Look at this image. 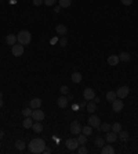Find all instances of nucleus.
Wrapping results in <instances>:
<instances>
[{
  "label": "nucleus",
  "mask_w": 138,
  "mask_h": 154,
  "mask_svg": "<svg viewBox=\"0 0 138 154\" xmlns=\"http://www.w3.org/2000/svg\"><path fill=\"white\" fill-rule=\"evenodd\" d=\"M28 148L31 153H35V154H40L43 153V150L46 148V142L40 137H36V139H32L28 144Z\"/></svg>",
  "instance_id": "nucleus-1"
},
{
  "label": "nucleus",
  "mask_w": 138,
  "mask_h": 154,
  "mask_svg": "<svg viewBox=\"0 0 138 154\" xmlns=\"http://www.w3.org/2000/svg\"><path fill=\"white\" fill-rule=\"evenodd\" d=\"M17 39H18V43L19 45H29L32 40V35L29 31H21V32L17 35Z\"/></svg>",
  "instance_id": "nucleus-2"
},
{
  "label": "nucleus",
  "mask_w": 138,
  "mask_h": 154,
  "mask_svg": "<svg viewBox=\"0 0 138 154\" xmlns=\"http://www.w3.org/2000/svg\"><path fill=\"white\" fill-rule=\"evenodd\" d=\"M88 125L91 126V128H100V125H101V119H100V117H97V115H90L88 117Z\"/></svg>",
  "instance_id": "nucleus-3"
},
{
  "label": "nucleus",
  "mask_w": 138,
  "mask_h": 154,
  "mask_svg": "<svg viewBox=\"0 0 138 154\" xmlns=\"http://www.w3.org/2000/svg\"><path fill=\"white\" fill-rule=\"evenodd\" d=\"M83 97H84V100H86V102H91V100H94V97H95L94 89H91V88H86L84 92H83Z\"/></svg>",
  "instance_id": "nucleus-4"
},
{
  "label": "nucleus",
  "mask_w": 138,
  "mask_h": 154,
  "mask_svg": "<svg viewBox=\"0 0 138 154\" xmlns=\"http://www.w3.org/2000/svg\"><path fill=\"white\" fill-rule=\"evenodd\" d=\"M123 107H124V103L122 102V99H119V97L112 102V110L115 113H120L123 110Z\"/></svg>",
  "instance_id": "nucleus-5"
},
{
  "label": "nucleus",
  "mask_w": 138,
  "mask_h": 154,
  "mask_svg": "<svg viewBox=\"0 0 138 154\" xmlns=\"http://www.w3.org/2000/svg\"><path fill=\"white\" fill-rule=\"evenodd\" d=\"M11 53H13V56H15V57L22 56L24 54V46L19 45V43H15L14 46H11Z\"/></svg>",
  "instance_id": "nucleus-6"
},
{
  "label": "nucleus",
  "mask_w": 138,
  "mask_h": 154,
  "mask_svg": "<svg viewBox=\"0 0 138 154\" xmlns=\"http://www.w3.org/2000/svg\"><path fill=\"white\" fill-rule=\"evenodd\" d=\"M128 93H130V89H128V86H120L119 89L116 90V95L119 99H126V97L128 96Z\"/></svg>",
  "instance_id": "nucleus-7"
},
{
  "label": "nucleus",
  "mask_w": 138,
  "mask_h": 154,
  "mask_svg": "<svg viewBox=\"0 0 138 154\" xmlns=\"http://www.w3.org/2000/svg\"><path fill=\"white\" fill-rule=\"evenodd\" d=\"M82 125H80V122L77 121H73L70 124V133H73V135H79V133H82Z\"/></svg>",
  "instance_id": "nucleus-8"
},
{
  "label": "nucleus",
  "mask_w": 138,
  "mask_h": 154,
  "mask_svg": "<svg viewBox=\"0 0 138 154\" xmlns=\"http://www.w3.org/2000/svg\"><path fill=\"white\" fill-rule=\"evenodd\" d=\"M32 118H33V121H43L44 119V113L42 111L40 108H36L32 111Z\"/></svg>",
  "instance_id": "nucleus-9"
},
{
  "label": "nucleus",
  "mask_w": 138,
  "mask_h": 154,
  "mask_svg": "<svg viewBox=\"0 0 138 154\" xmlns=\"http://www.w3.org/2000/svg\"><path fill=\"white\" fill-rule=\"evenodd\" d=\"M66 147H68V150H70V151L77 150V147H79V142H77V139H75V137L68 139V140H66Z\"/></svg>",
  "instance_id": "nucleus-10"
},
{
  "label": "nucleus",
  "mask_w": 138,
  "mask_h": 154,
  "mask_svg": "<svg viewBox=\"0 0 138 154\" xmlns=\"http://www.w3.org/2000/svg\"><path fill=\"white\" fill-rule=\"evenodd\" d=\"M118 139H119V136H118V133H116V132H113V131L107 132V137H105V140H107L108 143H115Z\"/></svg>",
  "instance_id": "nucleus-11"
},
{
  "label": "nucleus",
  "mask_w": 138,
  "mask_h": 154,
  "mask_svg": "<svg viewBox=\"0 0 138 154\" xmlns=\"http://www.w3.org/2000/svg\"><path fill=\"white\" fill-rule=\"evenodd\" d=\"M40 106H42V100L39 99V97H35V99H32L31 103H29V107L33 110L36 108H40Z\"/></svg>",
  "instance_id": "nucleus-12"
},
{
  "label": "nucleus",
  "mask_w": 138,
  "mask_h": 154,
  "mask_svg": "<svg viewBox=\"0 0 138 154\" xmlns=\"http://www.w3.org/2000/svg\"><path fill=\"white\" fill-rule=\"evenodd\" d=\"M55 32L58 33V35H61V36H65V35L68 33V28L65 25H62V24H59V25L55 26Z\"/></svg>",
  "instance_id": "nucleus-13"
},
{
  "label": "nucleus",
  "mask_w": 138,
  "mask_h": 154,
  "mask_svg": "<svg viewBox=\"0 0 138 154\" xmlns=\"http://www.w3.org/2000/svg\"><path fill=\"white\" fill-rule=\"evenodd\" d=\"M119 56H115V54H113V56H109V57H108V64L111 65V67H116V65L119 64Z\"/></svg>",
  "instance_id": "nucleus-14"
},
{
  "label": "nucleus",
  "mask_w": 138,
  "mask_h": 154,
  "mask_svg": "<svg viewBox=\"0 0 138 154\" xmlns=\"http://www.w3.org/2000/svg\"><path fill=\"white\" fill-rule=\"evenodd\" d=\"M6 42H7V45L14 46L17 42H18V39H17V36H15L14 33H10V35H7L6 36Z\"/></svg>",
  "instance_id": "nucleus-15"
},
{
  "label": "nucleus",
  "mask_w": 138,
  "mask_h": 154,
  "mask_svg": "<svg viewBox=\"0 0 138 154\" xmlns=\"http://www.w3.org/2000/svg\"><path fill=\"white\" fill-rule=\"evenodd\" d=\"M57 103H58V107H59V108H65V107L68 106V99L65 97V95H62V96L58 97V102Z\"/></svg>",
  "instance_id": "nucleus-16"
},
{
  "label": "nucleus",
  "mask_w": 138,
  "mask_h": 154,
  "mask_svg": "<svg viewBox=\"0 0 138 154\" xmlns=\"http://www.w3.org/2000/svg\"><path fill=\"white\" fill-rule=\"evenodd\" d=\"M70 79H72V82H73V84H80V82H82V79H83L82 74L76 71V72H73V74L70 75Z\"/></svg>",
  "instance_id": "nucleus-17"
},
{
  "label": "nucleus",
  "mask_w": 138,
  "mask_h": 154,
  "mask_svg": "<svg viewBox=\"0 0 138 154\" xmlns=\"http://www.w3.org/2000/svg\"><path fill=\"white\" fill-rule=\"evenodd\" d=\"M101 153L102 154H113L115 153V148H113V146H111V144H105V146L101 147Z\"/></svg>",
  "instance_id": "nucleus-18"
},
{
  "label": "nucleus",
  "mask_w": 138,
  "mask_h": 154,
  "mask_svg": "<svg viewBox=\"0 0 138 154\" xmlns=\"http://www.w3.org/2000/svg\"><path fill=\"white\" fill-rule=\"evenodd\" d=\"M32 129H33L36 133H40V132L43 131V125H42V122H40V121H35V122H33V125H32Z\"/></svg>",
  "instance_id": "nucleus-19"
},
{
  "label": "nucleus",
  "mask_w": 138,
  "mask_h": 154,
  "mask_svg": "<svg viewBox=\"0 0 138 154\" xmlns=\"http://www.w3.org/2000/svg\"><path fill=\"white\" fill-rule=\"evenodd\" d=\"M22 125H24V128L25 129L32 128V125H33V118H32V117H25V119H24V122H22Z\"/></svg>",
  "instance_id": "nucleus-20"
},
{
  "label": "nucleus",
  "mask_w": 138,
  "mask_h": 154,
  "mask_svg": "<svg viewBox=\"0 0 138 154\" xmlns=\"http://www.w3.org/2000/svg\"><path fill=\"white\" fill-rule=\"evenodd\" d=\"M87 111L88 113H94L95 110H97V103L94 102V100H91V102H87Z\"/></svg>",
  "instance_id": "nucleus-21"
},
{
  "label": "nucleus",
  "mask_w": 138,
  "mask_h": 154,
  "mask_svg": "<svg viewBox=\"0 0 138 154\" xmlns=\"http://www.w3.org/2000/svg\"><path fill=\"white\" fill-rule=\"evenodd\" d=\"M130 54H128V53H124V51H123V53H120L119 54V60L120 61H123V63H128V61H130Z\"/></svg>",
  "instance_id": "nucleus-22"
},
{
  "label": "nucleus",
  "mask_w": 138,
  "mask_h": 154,
  "mask_svg": "<svg viewBox=\"0 0 138 154\" xmlns=\"http://www.w3.org/2000/svg\"><path fill=\"white\" fill-rule=\"evenodd\" d=\"M111 131L116 132V133H119L120 131H122V124H120V122H113L112 125H111Z\"/></svg>",
  "instance_id": "nucleus-23"
},
{
  "label": "nucleus",
  "mask_w": 138,
  "mask_h": 154,
  "mask_svg": "<svg viewBox=\"0 0 138 154\" xmlns=\"http://www.w3.org/2000/svg\"><path fill=\"white\" fill-rule=\"evenodd\" d=\"M116 99H118V95H116V92L111 90V92H108V93H107V100H108V102L112 103L113 100H116Z\"/></svg>",
  "instance_id": "nucleus-24"
},
{
  "label": "nucleus",
  "mask_w": 138,
  "mask_h": 154,
  "mask_svg": "<svg viewBox=\"0 0 138 154\" xmlns=\"http://www.w3.org/2000/svg\"><path fill=\"white\" fill-rule=\"evenodd\" d=\"M105 139H102L101 136H98V137H95V140H94V143H95V146H98V147H102V146H105Z\"/></svg>",
  "instance_id": "nucleus-25"
},
{
  "label": "nucleus",
  "mask_w": 138,
  "mask_h": 154,
  "mask_svg": "<svg viewBox=\"0 0 138 154\" xmlns=\"http://www.w3.org/2000/svg\"><path fill=\"white\" fill-rule=\"evenodd\" d=\"M77 142H79V144H86L87 136L84 135V133H79V135H77Z\"/></svg>",
  "instance_id": "nucleus-26"
},
{
  "label": "nucleus",
  "mask_w": 138,
  "mask_h": 154,
  "mask_svg": "<svg viewBox=\"0 0 138 154\" xmlns=\"http://www.w3.org/2000/svg\"><path fill=\"white\" fill-rule=\"evenodd\" d=\"M82 133H84L86 136H90L91 133H93V128H91L90 125H87V126H83V128H82Z\"/></svg>",
  "instance_id": "nucleus-27"
},
{
  "label": "nucleus",
  "mask_w": 138,
  "mask_h": 154,
  "mask_svg": "<svg viewBox=\"0 0 138 154\" xmlns=\"http://www.w3.org/2000/svg\"><path fill=\"white\" fill-rule=\"evenodd\" d=\"M118 136H119V139L122 142H127V140H128V133H127V132H124V131H120Z\"/></svg>",
  "instance_id": "nucleus-28"
},
{
  "label": "nucleus",
  "mask_w": 138,
  "mask_h": 154,
  "mask_svg": "<svg viewBox=\"0 0 138 154\" xmlns=\"http://www.w3.org/2000/svg\"><path fill=\"white\" fill-rule=\"evenodd\" d=\"M25 146H26V144H25V142H24V140H17V142H15V147L18 148L19 151L25 150Z\"/></svg>",
  "instance_id": "nucleus-29"
},
{
  "label": "nucleus",
  "mask_w": 138,
  "mask_h": 154,
  "mask_svg": "<svg viewBox=\"0 0 138 154\" xmlns=\"http://www.w3.org/2000/svg\"><path fill=\"white\" fill-rule=\"evenodd\" d=\"M58 3H59V6L62 7V8H66L72 4V0H58Z\"/></svg>",
  "instance_id": "nucleus-30"
},
{
  "label": "nucleus",
  "mask_w": 138,
  "mask_h": 154,
  "mask_svg": "<svg viewBox=\"0 0 138 154\" xmlns=\"http://www.w3.org/2000/svg\"><path fill=\"white\" fill-rule=\"evenodd\" d=\"M100 129L102 131V132H109L111 131V124H102V125H100Z\"/></svg>",
  "instance_id": "nucleus-31"
},
{
  "label": "nucleus",
  "mask_w": 138,
  "mask_h": 154,
  "mask_svg": "<svg viewBox=\"0 0 138 154\" xmlns=\"http://www.w3.org/2000/svg\"><path fill=\"white\" fill-rule=\"evenodd\" d=\"M32 111H33V108L28 107V108H24V110H22V114H24V117H31L32 115Z\"/></svg>",
  "instance_id": "nucleus-32"
},
{
  "label": "nucleus",
  "mask_w": 138,
  "mask_h": 154,
  "mask_svg": "<svg viewBox=\"0 0 138 154\" xmlns=\"http://www.w3.org/2000/svg\"><path fill=\"white\" fill-rule=\"evenodd\" d=\"M77 153H79V154H86V153H88V150H87L86 146L80 144V147H77Z\"/></svg>",
  "instance_id": "nucleus-33"
},
{
  "label": "nucleus",
  "mask_w": 138,
  "mask_h": 154,
  "mask_svg": "<svg viewBox=\"0 0 138 154\" xmlns=\"http://www.w3.org/2000/svg\"><path fill=\"white\" fill-rule=\"evenodd\" d=\"M66 45H68V39H66V36H62L61 40H59V46L61 47H66Z\"/></svg>",
  "instance_id": "nucleus-34"
},
{
  "label": "nucleus",
  "mask_w": 138,
  "mask_h": 154,
  "mask_svg": "<svg viewBox=\"0 0 138 154\" xmlns=\"http://www.w3.org/2000/svg\"><path fill=\"white\" fill-rule=\"evenodd\" d=\"M57 3V0H43V4L46 6H54Z\"/></svg>",
  "instance_id": "nucleus-35"
},
{
  "label": "nucleus",
  "mask_w": 138,
  "mask_h": 154,
  "mask_svg": "<svg viewBox=\"0 0 138 154\" xmlns=\"http://www.w3.org/2000/svg\"><path fill=\"white\" fill-rule=\"evenodd\" d=\"M61 93H62V95H68L69 93V88L68 86H65V85H64V86H61Z\"/></svg>",
  "instance_id": "nucleus-36"
},
{
  "label": "nucleus",
  "mask_w": 138,
  "mask_h": 154,
  "mask_svg": "<svg viewBox=\"0 0 138 154\" xmlns=\"http://www.w3.org/2000/svg\"><path fill=\"white\" fill-rule=\"evenodd\" d=\"M120 1H122L124 6H130V4L133 3V0H120Z\"/></svg>",
  "instance_id": "nucleus-37"
},
{
  "label": "nucleus",
  "mask_w": 138,
  "mask_h": 154,
  "mask_svg": "<svg viewBox=\"0 0 138 154\" xmlns=\"http://www.w3.org/2000/svg\"><path fill=\"white\" fill-rule=\"evenodd\" d=\"M33 4L35 6H40V4H43V0H33Z\"/></svg>",
  "instance_id": "nucleus-38"
},
{
  "label": "nucleus",
  "mask_w": 138,
  "mask_h": 154,
  "mask_svg": "<svg viewBox=\"0 0 138 154\" xmlns=\"http://www.w3.org/2000/svg\"><path fill=\"white\" fill-rule=\"evenodd\" d=\"M61 10H62V7H61V6H57L55 8H54V11H55L57 14H58V13H61Z\"/></svg>",
  "instance_id": "nucleus-39"
},
{
  "label": "nucleus",
  "mask_w": 138,
  "mask_h": 154,
  "mask_svg": "<svg viewBox=\"0 0 138 154\" xmlns=\"http://www.w3.org/2000/svg\"><path fill=\"white\" fill-rule=\"evenodd\" d=\"M43 153H44V154H50V153H51V148H50V147H46V148L43 150Z\"/></svg>",
  "instance_id": "nucleus-40"
},
{
  "label": "nucleus",
  "mask_w": 138,
  "mask_h": 154,
  "mask_svg": "<svg viewBox=\"0 0 138 154\" xmlns=\"http://www.w3.org/2000/svg\"><path fill=\"white\" fill-rule=\"evenodd\" d=\"M86 106H87V102H83L82 104H80V108H82V107H86Z\"/></svg>",
  "instance_id": "nucleus-41"
},
{
  "label": "nucleus",
  "mask_w": 138,
  "mask_h": 154,
  "mask_svg": "<svg viewBox=\"0 0 138 154\" xmlns=\"http://www.w3.org/2000/svg\"><path fill=\"white\" fill-rule=\"evenodd\" d=\"M3 136H4V132H3V131H0V140L3 139Z\"/></svg>",
  "instance_id": "nucleus-42"
},
{
  "label": "nucleus",
  "mask_w": 138,
  "mask_h": 154,
  "mask_svg": "<svg viewBox=\"0 0 138 154\" xmlns=\"http://www.w3.org/2000/svg\"><path fill=\"white\" fill-rule=\"evenodd\" d=\"M94 102H95V103H100V99H98V97L95 96V97H94Z\"/></svg>",
  "instance_id": "nucleus-43"
},
{
  "label": "nucleus",
  "mask_w": 138,
  "mask_h": 154,
  "mask_svg": "<svg viewBox=\"0 0 138 154\" xmlns=\"http://www.w3.org/2000/svg\"><path fill=\"white\" fill-rule=\"evenodd\" d=\"M3 107V100H1V97H0V108Z\"/></svg>",
  "instance_id": "nucleus-44"
},
{
  "label": "nucleus",
  "mask_w": 138,
  "mask_h": 154,
  "mask_svg": "<svg viewBox=\"0 0 138 154\" xmlns=\"http://www.w3.org/2000/svg\"><path fill=\"white\" fill-rule=\"evenodd\" d=\"M0 147H1V143H0Z\"/></svg>",
  "instance_id": "nucleus-45"
},
{
  "label": "nucleus",
  "mask_w": 138,
  "mask_h": 154,
  "mask_svg": "<svg viewBox=\"0 0 138 154\" xmlns=\"http://www.w3.org/2000/svg\"><path fill=\"white\" fill-rule=\"evenodd\" d=\"M0 1H1V0H0Z\"/></svg>",
  "instance_id": "nucleus-46"
}]
</instances>
